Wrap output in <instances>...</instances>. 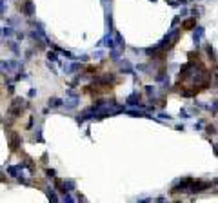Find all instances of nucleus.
<instances>
[{
	"instance_id": "f257e3e1",
	"label": "nucleus",
	"mask_w": 218,
	"mask_h": 203,
	"mask_svg": "<svg viewBox=\"0 0 218 203\" xmlns=\"http://www.w3.org/2000/svg\"><path fill=\"white\" fill-rule=\"evenodd\" d=\"M9 143H11V151H16L18 147H20V138H18V134L15 132V131H11L9 134Z\"/></svg>"
},
{
	"instance_id": "f03ea898",
	"label": "nucleus",
	"mask_w": 218,
	"mask_h": 203,
	"mask_svg": "<svg viewBox=\"0 0 218 203\" xmlns=\"http://www.w3.org/2000/svg\"><path fill=\"white\" fill-rule=\"evenodd\" d=\"M20 9H22V13H24V15L31 16L33 15V2H31V0H26V2L20 6Z\"/></svg>"
},
{
	"instance_id": "7ed1b4c3",
	"label": "nucleus",
	"mask_w": 218,
	"mask_h": 203,
	"mask_svg": "<svg viewBox=\"0 0 218 203\" xmlns=\"http://www.w3.org/2000/svg\"><path fill=\"white\" fill-rule=\"evenodd\" d=\"M182 26H184V29H193V27H196V16H193L191 20H185Z\"/></svg>"
},
{
	"instance_id": "20e7f679",
	"label": "nucleus",
	"mask_w": 218,
	"mask_h": 203,
	"mask_svg": "<svg viewBox=\"0 0 218 203\" xmlns=\"http://www.w3.org/2000/svg\"><path fill=\"white\" fill-rule=\"evenodd\" d=\"M202 36H204V27H194V42L198 44Z\"/></svg>"
},
{
	"instance_id": "39448f33",
	"label": "nucleus",
	"mask_w": 218,
	"mask_h": 203,
	"mask_svg": "<svg viewBox=\"0 0 218 203\" xmlns=\"http://www.w3.org/2000/svg\"><path fill=\"white\" fill-rule=\"evenodd\" d=\"M64 103V100H60V98H49V107H60Z\"/></svg>"
},
{
	"instance_id": "423d86ee",
	"label": "nucleus",
	"mask_w": 218,
	"mask_h": 203,
	"mask_svg": "<svg viewBox=\"0 0 218 203\" xmlns=\"http://www.w3.org/2000/svg\"><path fill=\"white\" fill-rule=\"evenodd\" d=\"M129 114L131 116H147L145 112H140V111H129Z\"/></svg>"
},
{
	"instance_id": "0eeeda50",
	"label": "nucleus",
	"mask_w": 218,
	"mask_h": 203,
	"mask_svg": "<svg viewBox=\"0 0 218 203\" xmlns=\"http://www.w3.org/2000/svg\"><path fill=\"white\" fill-rule=\"evenodd\" d=\"M2 31H4V36H11L13 35V27H4Z\"/></svg>"
},
{
	"instance_id": "6e6552de",
	"label": "nucleus",
	"mask_w": 218,
	"mask_h": 203,
	"mask_svg": "<svg viewBox=\"0 0 218 203\" xmlns=\"http://www.w3.org/2000/svg\"><path fill=\"white\" fill-rule=\"evenodd\" d=\"M9 49H11L13 53H16V55H18V47H16V44H15V42H11V44H9Z\"/></svg>"
},
{
	"instance_id": "1a4fd4ad",
	"label": "nucleus",
	"mask_w": 218,
	"mask_h": 203,
	"mask_svg": "<svg viewBox=\"0 0 218 203\" xmlns=\"http://www.w3.org/2000/svg\"><path fill=\"white\" fill-rule=\"evenodd\" d=\"M145 93H147V94H155V87H153V85H147V87H145Z\"/></svg>"
},
{
	"instance_id": "9d476101",
	"label": "nucleus",
	"mask_w": 218,
	"mask_h": 203,
	"mask_svg": "<svg viewBox=\"0 0 218 203\" xmlns=\"http://www.w3.org/2000/svg\"><path fill=\"white\" fill-rule=\"evenodd\" d=\"M47 58H49L51 62H58V58H56V55H55V53H47Z\"/></svg>"
},
{
	"instance_id": "9b49d317",
	"label": "nucleus",
	"mask_w": 218,
	"mask_h": 203,
	"mask_svg": "<svg viewBox=\"0 0 218 203\" xmlns=\"http://www.w3.org/2000/svg\"><path fill=\"white\" fill-rule=\"evenodd\" d=\"M214 131H216L214 125H209V127H207V132H209V134H214Z\"/></svg>"
},
{
	"instance_id": "f8f14e48",
	"label": "nucleus",
	"mask_w": 218,
	"mask_h": 203,
	"mask_svg": "<svg viewBox=\"0 0 218 203\" xmlns=\"http://www.w3.org/2000/svg\"><path fill=\"white\" fill-rule=\"evenodd\" d=\"M167 2H169V6H173V7H176V6H178L176 0H167Z\"/></svg>"
},
{
	"instance_id": "ddd939ff",
	"label": "nucleus",
	"mask_w": 218,
	"mask_h": 203,
	"mask_svg": "<svg viewBox=\"0 0 218 203\" xmlns=\"http://www.w3.org/2000/svg\"><path fill=\"white\" fill-rule=\"evenodd\" d=\"M46 172H47V176H51V178H55V171H53V169H47Z\"/></svg>"
},
{
	"instance_id": "4468645a",
	"label": "nucleus",
	"mask_w": 218,
	"mask_h": 203,
	"mask_svg": "<svg viewBox=\"0 0 218 203\" xmlns=\"http://www.w3.org/2000/svg\"><path fill=\"white\" fill-rule=\"evenodd\" d=\"M4 13V0H0V15Z\"/></svg>"
},
{
	"instance_id": "2eb2a0df",
	"label": "nucleus",
	"mask_w": 218,
	"mask_h": 203,
	"mask_svg": "<svg viewBox=\"0 0 218 203\" xmlns=\"http://www.w3.org/2000/svg\"><path fill=\"white\" fill-rule=\"evenodd\" d=\"M178 2H180V4H187V0H178Z\"/></svg>"
},
{
	"instance_id": "dca6fc26",
	"label": "nucleus",
	"mask_w": 218,
	"mask_h": 203,
	"mask_svg": "<svg viewBox=\"0 0 218 203\" xmlns=\"http://www.w3.org/2000/svg\"><path fill=\"white\" fill-rule=\"evenodd\" d=\"M0 182H4V176H2V172H0Z\"/></svg>"
},
{
	"instance_id": "f3484780",
	"label": "nucleus",
	"mask_w": 218,
	"mask_h": 203,
	"mask_svg": "<svg viewBox=\"0 0 218 203\" xmlns=\"http://www.w3.org/2000/svg\"><path fill=\"white\" fill-rule=\"evenodd\" d=\"M151 2H156V0H151Z\"/></svg>"
},
{
	"instance_id": "a211bd4d",
	"label": "nucleus",
	"mask_w": 218,
	"mask_h": 203,
	"mask_svg": "<svg viewBox=\"0 0 218 203\" xmlns=\"http://www.w3.org/2000/svg\"><path fill=\"white\" fill-rule=\"evenodd\" d=\"M0 75H2V69H0Z\"/></svg>"
}]
</instances>
